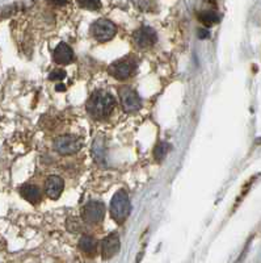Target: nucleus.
<instances>
[{"mask_svg": "<svg viewBox=\"0 0 261 263\" xmlns=\"http://www.w3.org/2000/svg\"><path fill=\"white\" fill-rule=\"evenodd\" d=\"M116 107V100L105 91H95L87 102V111L95 120L107 119Z\"/></svg>", "mask_w": 261, "mask_h": 263, "instance_id": "f257e3e1", "label": "nucleus"}, {"mask_svg": "<svg viewBox=\"0 0 261 263\" xmlns=\"http://www.w3.org/2000/svg\"><path fill=\"white\" fill-rule=\"evenodd\" d=\"M63 189H65V182H63L62 178L56 177V175H51L46 180V184H45V191L50 199L56 200L59 199L61 195H62Z\"/></svg>", "mask_w": 261, "mask_h": 263, "instance_id": "9d476101", "label": "nucleus"}, {"mask_svg": "<svg viewBox=\"0 0 261 263\" xmlns=\"http://www.w3.org/2000/svg\"><path fill=\"white\" fill-rule=\"evenodd\" d=\"M199 33H201V34H199V37H201V39H205V37H209V33L206 32V30H199Z\"/></svg>", "mask_w": 261, "mask_h": 263, "instance_id": "6ab92c4d", "label": "nucleus"}, {"mask_svg": "<svg viewBox=\"0 0 261 263\" xmlns=\"http://www.w3.org/2000/svg\"><path fill=\"white\" fill-rule=\"evenodd\" d=\"M21 196L24 197L25 200H28L32 204H37L41 199V194H39L38 187L33 184H25L20 189Z\"/></svg>", "mask_w": 261, "mask_h": 263, "instance_id": "f8f14e48", "label": "nucleus"}, {"mask_svg": "<svg viewBox=\"0 0 261 263\" xmlns=\"http://www.w3.org/2000/svg\"><path fill=\"white\" fill-rule=\"evenodd\" d=\"M257 144H261V137L257 140Z\"/></svg>", "mask_w": 261, "mask_h": 263, "instance_id": "412c9836", "label": "nucleus"}, {"mask_svg": "<svg viewBox=\"0 0 261 263\" xmlns=\"http://www.w3.org/2000/svg\"><path fill=\"white\" fill-rule=\"evenodd\" d=\"M105 208L104 204L100 201H91L83 210V218L89 224H97L104 218Z\"/></svg>", "mask_w": 261, "mask_h": 263, "instance_id": "423d86ee", "label": "nucleus"}, {"mask_svg": "<svg viewBox=\"0 0 261 263\" xmlns=\"http://www.w3.org/2000/svg\"><path fill=\"white\" fill-rule=\"evenodd\" d=\"M109 72L118 81H125L133 74V65L126 60H119L110 65Z\"/></svg>", "mask_w": 261, "mask_h": 263, "instance_id": "1a4fd4ad", "label": "nucleus"}, {"mask_svg": "<svg viewBox=\"0 0 261 263\" xmlns=\"http://www.w3.org/2000/svg\"><path fill=\"white\" fill-rule=\"evenodd\" d=\"M50 3L55 4V6H63V4H66L69 0H49Z\"/></svg>", "mask_w": 261, "mask_h": 263, "instance_id": "a211bd4d", "label": "nucleus"}, {"mask_svg": "<svg viewBox=\"0 0 261 263\" xmlns=\"http://www.w3.org/2000/svg\"><path fill=\"white\" fill-rule=\"evenodd\" d=\"M117 32L116 25L113 24L112 21L101 18V20L95 21L91 27V33L97 41L100 42H107L114 37Z\"/></svg>", "mask_w": 261, "mask_h": 263, "instance_id": "7ed1b4c3", "label": "nucleus"}, {"mask_svg": "<svg viewBox=\"0 0 261 263\" xmlns=\"http://www.w3.org/2000/svg\"><path fill=\"white\" fill-rule=\"evenodd\" d=\"M121 248V243H119V237L116 233H112L109 236L105 237L103 241H101V255L104 259H109V258L114 257L119 251Z\"/></svg>", "mask_w": 261, "mask_h": 263, "instance_id": "0eeeda50", "label": "nucleus"}, {"mask_svg": "<svg viewBox=\"0 0 261 263\" xmlns=\"http://www.w3.org/2000/svg\"><path fill=\"white\" fill-rule=\"evenodd\" d=\"M134 42L139 48H150L156 42V33L149 27H143L134 33Z\"/></svg>", "mask_w": 261, "mask_h": 263, "instance_id": "6e6552de", "label": "nucleus"}, {"mask_svg": "<svg viewBox=\"0 0 261 263\" xmlns=\"http://www.w3.org/2000/svg\"><path fill=\"white\" fill-rule=\"evenodd\" d=\"M131 205L128 194L124 190H119L114 194L112 201H110V216L114 221L122 224L129 217Z\"/></svg>", "mask_w": 261, "mask_h": 263, "instance_id": "f03ea898", "label": "nucleus"}, {"mask_svg": "<svg viewBox=\"0 0 261 263\" xmlns=\"http://www.w3.org/2000/svg\"><path fill=\"white\" fill-rule=\"evenodd\" d=\"M167 147H168V145H167V144H159V145H157L156 149H155V152H154L155 158L159 159V161H160V159L163 158L164 156H166Z\"/></svg>", "mask_w": 261, "mask_h": 263, "instance_id": "dca6fc26", "label": "nucleus"}, {"mask_svg": "<svg viewBox=\"0 0 261 263\" xmlns=\"http://www.w3.org/2000/svg\"><path fill=\"white\" fill-rule=\"evenodd\" d=\"M119 99H121V104L126 112H135L138 111L142 105L139 95L134 90H131L129 86L121 87L118 91Z\"/></svg>", "mask_w": 261, "mask_h": 263, "instance_id": "39448f33", "label": "nucleus"}, {"mask_svg": "<svg viewBox=\"0 0 261 263\" xmlns=\"http://www.w3.org/2000/svg\"><path fill=\"white\" fill-rule=\"evenodd\" d=\"M65 90L66 88L63 84H58V86H56V91H65Z\"/></svg>", "mask_w": 261, "mask_h": 263, "instance_id": "aec40b11", "label": "nucleus"}, {"mask_svg": "<svg viewBox=\"0 0 261 263\" xmlns=\"http://www.w3.org/2000/svg\"><path fill=\"white\" fill-rule=\"evenodd\" d=\"M82 141L74 136H62L58 137L54 142V149L62 156H71L81 150Z\"/></svg>", "mask_w": 261, "mask_h": 263, "instance_id": "20e7f679", "label": "nucleus"}, {"mask_svg": "<svg viewBox=\"0 0 261 263\" xmlns=\"http://www.w3.org/2000/svg\"><path fill=\"white\" fill-rule=\"evenodd\" d=\"M49 78H50V81H62V79L66 78V71L56 69V70H54V71L50 72Z\"/></svg>", "mask_w": 261, "mask_h": 263, "instance_id": "f3484780", "label": "nucleus"}, {"mask_svg": "<svg viewBox=\"0 0 261 263\" xmlns=\"http://www.w3.org/2000/svg\"><path fill=\"white\" fill-rule=\"evenodd\" d=\"M79 249L88 255H95L97 253L98 243L93 237L83 236L79 241Z\"/></svg>", "mask_w": 261, "mask_h": 263, "instance_id": "ddd939ff", "label": "nucleus"}, {"mask_svg": "<svg viewBox=\"0 0 261 263\" xmlns=\"http://www.w3.org/2000/svg\"><path fill=\"white\" fill-rule=\"evenodd\" d=\"M198 18L206 27H213L219 21V16L215 11H202V12H199Z\"/></svg>", "mask_w": 261, "mask_h": 263, "instance_id": "4468645a", "label": "nucleus"}, {"mask_svg": "<svg viewBox=\"0 0 261 263\" xmlns=\"http://www.w3.org/2000/svg\"><path fill=\"white\" fill-rule=\"evenodd\" d=\"M54 61L58 65H69L74 61V51L67 44L61 42L59 45L54 49Z\"/></svg>", "mask_w": 261, "mask_h": 263, "instance_id": "9b49d317", "label": "nucleus"}, {"mask_svg": "<svg viewBox=\"0 0 261 263\" xmlns=\"http://www.w3.org/2000/svg\"><path fill=\"white\" fill-rule=\"evenodd\" d=\"M77 3L83 8L91 9V11H96L101 7L100 0H77Z\"/></svg>", "mask_w": 261, "mask_h": 263, "instance_id": "2eb2a0df", "label": "nucleus"}]
</instances>
